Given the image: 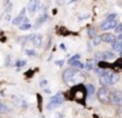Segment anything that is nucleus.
I'll return each mask as SVG.
<instances>
[{
	"label": "nucleus",
	"instance_id": "obj_30",
	"mask_svg": "<svg viewBox=\"0 0 122 118\" xmlns=\"http://www.w3.org/2000/svg\"><path fill=\"white\" fill-rule=\"evenodd\" d=\"M0 105H1V102H0Z\"/></svg>",
	"mask_w": 122,
	"mask_h": 118
},
{
	"label": "nucleus",
	"instance_id": "obj_17",
	"mask_svg": "<svg viewBox=\"0 0 122 118\" xmlns=\"http://www.w3.org/2000/svg\"><path fill=\"white\" fill-rule=\"evenodd\" d=\"M85 91H87V96H92L93 93H95L96 88L93 84H88V85H85Z\"/></svg>",
	"mask_w": 122,
	"mask_h": 118
},
{
	"label": "nucleus",
	"instance_id": "obj_6",
	"mask_svg": "<svg viewBox=\"0 0 122 118\" xmlns=\"http://www.w3.org/2000/svg\"><path fill=\"white\" fill-rule=\"evenodd\" d=\"M96 59H100V60H108V59H113L114 58V52L110 51V50H105V51H100V52H96L95 54Z\"/></svg>",
	"mask_w": 122,
	"mask_h": 118
},
{
	"label": "nucleus",
	"instance_id": "obj_20",
	"mask_svg": "<svg viewBox=\"0 0 122 118\" xmlns=\"http://www.w3.org/2000/svg\"><path fill=\"white\" fill-rule=\"evenodd\" d=\"M7 112H8V108H7L4 104H1L0 105V114H1V113H7Z\"/></svg>",
	"mask_w": 122,
	"mask_h": 118
},
{
	"label": "nucleus",
	"instance_id": "obj_4",
	"mask_svg": "<svg viewBox=\"0 0 122 118\" xmlns=\"http://www.w3.org/2000/svg\"><path fill=\"white\" fill-rule=\"evenodd\" d=\"M63 101H64V97L62 96L61 93H56L49 100V104H47L46 108H47L49 110H54V109H56V108L61 106V105L63 104Z\"/></svg>",
	"mask_w": 122,
	"mask_h": 118
},
{
	"label": "nucleus",
	"instance_id": "obj_10",
	"mask_svg": "<svg viewBox=\"0 0 122 118\" xmlns=\"http://www.w3.org/2000/svg\"><path fill=\"white\" fill-rule=\"evenodd\" d=\"M100 39L101 42H105V43H114V42L117 41L116 37H114V34H110V33H104L100 36Z\"/></svg>",
	"mask_w": 122,
	"mask_h": 118
},
{
	"label": "nucleus",
	"instance_id": "obj_21",
	"mask_svg": "<svg viewBox=\"0 0 122 118\" xmlns=\"http://www.w3.org/2000/svg\"><path fill=\"white\" fill-rule=\"evenodd\" d=\"M30 28V24H21L20 25V29L21 30H26V29H29Z\"/></svg>",
	"mask_w": 122,
	"mask_h": 118
},
{
	"label": "nucleus",
	"instance_id": "obj_24",
	"mask_svg": "<svg viewBox=\"0 0 122 118\" xmlns=\"http://www.w3.org/2000/svg\"><path fill=\"white\" fill-rule=\"evenodd\" d=\"M37 100H38V108H40V110L42 109L41 108V94H37Z\"/></svg>",
	"mask_w": 122,
	"mask_h": 118
},
{
	"label": "nucleus",
	"instance_id": "obj_12",
	"mask_svg": "<svg viewBox=\"0 0 122 118\" xmlns=\"http://www.w3.org/2000/svg\"><path fill=\"white\" fill-rule=\"evenodd\" d=\"M32 42H33V45H34V46L40 47L41 45H42V36H41V34H33Z\"/></svg>",
	"mask_w": 122,
	"mask_h": 118
},
{
	"label": "nucleus",
	"instance_id": "obj_11",
	"mask_svg": "<svg viewBox=\"0 0 122 118\" xmlns=\"http://www.w3.org/2000/svg\"><path fill=\"white\" fill-rule=\"evenodd\" d=\"M24 13H25V10H21V12H20V15L12 21L13 25H21V22H28V18L24 17Z\"/></svg>",
	"mask_w": 122,
	"mask_h": 118
},
{
	"label": "nucleus",
	"instance_id": "obj_26",
	"mask_svg": "<svg viewBox=\"0 0 122 118\" xmlns=\"http://www.w3.org/2000/svg\"><path fill=\"white\" fill-rule=\"evenodd\" d=\"M46 83H47L46 80H42L41 81V87H46Z\"/></svg>",
	"mask_w": 122,
	"mask_h": 118
},
{
	"label": "nucleus",
	"instance_id": "obj_8",
	"mask_svg": "<svg viewBox=\"0 0 122 118\" xmlns=\"http://www.w3.org/2000/svg\"><path fill=\"white\" fill-rule=\"evenodd\" d=\"M76 73H77V71L75 70V68H72V67L71 68H67V70L63 71V80L66 81V83H68V81L71 80Z\"/></svg>",
	"mask_w": 122,
	"mask_h": 118
},
{
	"label": "nucleus",
	"instance_id": "obj_29",
	"mask_svg": "<svg viewBox=\"0 0 122 118\" xmlns=\"http://www.w3.org/2000/svg\"><path fill=\"white\" fill-rule=\"evenodd\" d=\"M121 58H122V51H121Z\"/></svg>",
	"mask_w": 122,
	"mask_h": 118
},
{
	"label": "nucleus",
	"instance_id": "obj_9",
	"mask_svg": "<svg viewBox=\"0 0 122 118\" xmlns=\"http://www.w3.org/2000/svg\"><path fill=\"white\" fill-rule=\"evenodd\" d=\"M79 58H80V55H79V54H76L75 56H72L71 59L68 60L70 66H71L72 68H74V67H76V68H84V63L80 62Z\"/></svg>",
	"mask_w": 122,
	"mask_h": 118
},
{
	"label": "nucleus",
	"instance_id": "obj_22",
	"mask_svg": "<svg viewBox=\"0 0 122 118\" xmlns=\"http://www.w3.org/2000/svg\"><path fill=\"white\" fill-rule=\"evenodd\" d=\"M25 52H26V54L29 55V56H36V55H37V52H36L34 50H26Z\"/></svg>",
	"mask_w": 122,
	"mask_h": 118
},
{
	"label": "nucleus",
	"instance_id": "obj_25",
	"mask_svg": "<svg viewBox=\"0 0 122 118\" xmlns=\"http://www.w3.org/2000/svg\"><path fill=\"white\" fill-rule=\"evenodd\" d=\"M33 73H34V72H33V70H29V71H28V73H26V77H29L30 75L33 76Z\"/></svg>",
	"mask_w": 122,
	"mask_h": 118
},
{
	"label": "nucleus",
	"instance_id": "obj_3",
	"mask_svg": "<svg viewBox=\"0 0 122 118\" xmlns=\"http://www.w3.org/2000/svg\"><path fill=\"white\" fill-rule=\"evenodd\" d=\"M116 26H117V13H110V15L101 22L100 29L101 30H109V29H114Z\"/></svg>",
	"mask_w": 122,
	"mask_h": 118
},
{
	"label": "nucleus",
	"instance_id": "obj_28",
	"mask_svg": "<svg viewBox=\"0 0 122 118\" xmlns=\"http://www.w3.org/2000/svg\"><path fill=\"white\" fill-rule=\"evenodd\" d=\"M118 38H119L118 41H122V34H119V36H118Z\"/></svg>",
	"mask_w": 122,
	"mask_h": 118
},
{
	"label": "nucleus",
	"instance_id": "obj_16",
	"mask_svg": "<svg viewBox=\"0 0 122 118\" xmlns=\"http://www.w3.org/2000/svg\"><path fill=\"white\" fill-rule=\"evenodd\" d=\"M112 49H113L114 51H119V52H121L122 51V41H118V39H117L114 43H112Z\"/></svg>",
	"mask_w": 122,
	"mask_h": 118
},
{
	"label": "nucleus",
	"instance_id": "obj_14",
	"mask_svg": "<svg viewBox=\"0 0 122 118\" xmlns=\"http://www.w3.org/2000/svg\"><path fill=\"white\" fill-rule=\"evenodd\" d=\"M112 68L116 71H121L122 70V58H119V59H117L114 63H112Z\"/></svg>",
	"mask_w": 122,
	"mask_h": 118
},
{
	"label": "nucleus",
	"instance_id": "obj_5",
	"mask_svg": "<svg viewBox=\"0 0 122 118\" xmlns=\"http://www.w3.org/2000/svg\"><path fill=\"white\" fill-rule=\"evenodd\" d=\"M110 97H112V92L106 87H101L97 91V98L102 104H109L110 102Z\"/></svg>",
	"mask_w": 122,
	"mask_h": 118
},
{
	"label": "nucleus",
	"instance_id": "obj_18",
	"mask_svg": "<svg viewBox=\"0 0 122 118\" xmlns=\"http://www.w3.org/2000/svg\"><path fill=\"white\" fill-rule=\"evenodd\" d=\"M114 29H116V33L117 34H122V22L121 24H117V26Z\"/></svg>",
	"mask_w": 122,
	"mask_h": 118
},
{
	"label": "nucleus",
	"instance_id": "obj_19",
	"mask_svg": "<svg viewBox=\"0 0 122 118\" xmlns=\"http://www.w3.org/2000/svg\"><path fill=\"white\" fill-rule=\"evenodd\" d=\"M93 45H95V46H97V45H100L101 43V39H100V37H97V36H96L95 37V38H93Z\"/></svg>",
	"mask_w": 122,
	"mask_h": 118
},
{
	"label": "nucleus",
	"instance_id": "obj_15",
	"mask_svg": "<svg viewBox=\"0 0 122 118\" xmlns=\"http://www.w3.org/2000/svg\"><path fill=\"white\" fill-rule=\"evenodd\" d=\"M96 60H92V59H89V60H87L85 62V64H84V67H85V70H95L96 68Z\"/></svg>",
	"mask_w": 122,
	"mask_h": 118
},
{
	"label": "nucleus",
	"instance_id": "obj_7",
	"mask_svg": "<svg viewBox=\"0 0 122 118\" xmlns=\"http://www.w3.org/2000/svg\"><path fill=\"white\" fill-rule=\"evenodd\" d=\"M110 102H113L117 106H122V91H114L112 92Z\"/></svg>",
	"mask_w": 122,
	"mask_h": 118
},
{
	"label": "nucleus",
	"instance_id": "obj_2",
	"mask_svg": "<svg viewBox=\"0 0 122 118\" xmlns=\"http://www.w3.org/2000/svg\"><path fill=\"white\" fill-rule=\"evenodd\" d=\"M118 77L116 73L110 72V71H102V73L100 75V83L102 84V87H108V85H113L117 83Z\"/></svg>",
	"mask_w": 122,
	"mask_h": 118
},
{
	"label": "nucleus",
	"instance_id": "obj_23",
	"mask_svg": "<svg viewBox=\"0 0 122 118\" xmlns=\"http://www.w3.org/2000/svg\"><path fill=\"white\" fill-rule=\"evenodd\" d=\"M17 67H24L25 64H26V60H17Z\"/></svg>",
	"mask_w": 122,
	"mask_h": 118
},
{
	"label": "nucleus",
	"instance_id": "obj_27",
	"mask_svg": "<svg viewBox=\"0 0 122 118\" xmlns=\"http://www.w3.org/2000/svg\"><path fill=\"white\" fill-rule=\"evenodd\" d=\"M56 64H58V66H62V64H63V60H56Z\"/></svg>",
	"mask_w": 122,
	"mask_h": 118
},
{
	"label": "nucleus",
	"instance_id": "obj_13",
	"mask_svg": "<svg viewBox=\"0 0 122 118\" xmlns=\"http://www.w3.org/2000/svg\"><path fill=\"white\" fill-rule=\"evenodd\" d=\"M38 4L40 3L38 1H32V3H29V5H28V12L30 13V15H34L36 12H37V8H38Z\"/></svg>",
	"mask_w": 122,
	"mask_h": 118
},
{
	"label": "nucleus",
	"instance_id": "obj_1",
	"mask_svg": "<svg viewBox=\"0 0 122 118\" xmlns=\"http://www.w3.org/2000/svg\"><path fill=\"white\" fill-rule=\"evenodd\" d=\"M67 93L71 94V96H68L70 100H74V101H76L77 104H80V105L85 104V98H87L85 85H83V84H77V85H75L74 88H72L70 92H67Z\"/></svg>",
	"mask_w": 122,
	"mask_h": 118
}]
</instances>
